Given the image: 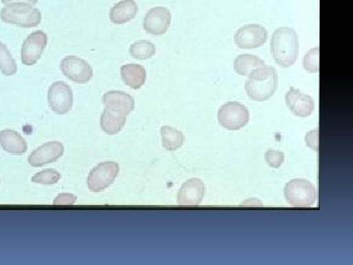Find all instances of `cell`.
<instances>
[{"instance_id":"cell-21","label":"cell","mask_w":353,"mask_h":265,"mask_svg":"<svg viewBox=\"0 0 353 265\" xmlns=\"http://www.w3.org/2000/svg\"><path fill=\"white\" fill-rule=\"evenodd\" d=\"M162 145L165 150H176L183 146L185 138L182 132L175 128L163 126L161 128Z\"/></svg>"},{"instance_id":"cell-5","label":"cell","mask_w":353,"mask_h":265,"mask_svg":"<svg viewBox=\"0 0 353 265\" xmlns=\"http://www.w3.org/2000/svg\"><path fill=\"white\" fill-rule=\"evenodd\" d=\"M218 121L225 129L238 131L248 125L250 111L240 102H227L218 111Z\"/></svg>"},{"instance_id":"cell-22","label":"cell","mask_w":353,"mask_h":265,"mask_svg":"<svg viewBox=\"0 0 353 265\" xmlns=\"http://www.w3.org/2000/svg\"><path fill=\"white\" fill-rule=\"evenodd\" d=\"M157 52L154 44L148 41H139L130 48V55L139 60L150 59Z\"/></svg>"},{"instance_id":"cell-6","label":"cell","mask_w":353,"mask_h":265,"mask_svg":"<svg viewBox=\"0 0 353 265\" xmlns=\"http://www.w3.org/2000/svg\"><path fill=\"white\" fill-rule=\"evenodd\" d=\"M119 173V165L116 162L106 161L99 164L88 177V189L94 193L101 192L112 185Z\"/></svg>"},{"instance_id":"cell-29","label":"cell","mask_w":353,"mask_h":265,"mask_svg":"<svg viewBox=\"0 0 353 265\" xmlns=\"http://www.w3.org/2000/svg\"><path fill=\"white\" fill-rule=\"evenodd\" d=\"M39 0H1L3 4H11V3H29L34 6V4L38 3Z\"/></svg>"},{"instance_id":"cell-7","label":"cell","mask_w":353,"mask_h":265,"mask_svg":"<svg viewBox=\"0 0 353 265\" xmlns=\"http://www.w3.org/2000/svg\"><path fill=\"white\" fill-rule=\"evenodd\" d=\"M48 104L53 112L64 115L73 106V92L66 83L58 81L53 83L48 90Z\"/></svg>"},{"instance_id":"cell-2","label":"cell","mask_w":353,"mask_h":265,"mask_svg":"<svg viewBox=\"0 0 353 265\" xmlns=\"http://www.w3.org/2000/svg\"><path fill=\"white\" fill-rule=\"evenodd\" d=\"M278 88V74L272 66L253 70L245 83L248 97L255 101H265L275 94Z\"/></svg>"},{"instance_id":"cell-4","label":"cell","mask_w":353,"mask_h":265,"mask_svg":"<svg viewBox=\"0 0 353 265\" xmlns=\"http://www.w3.org/2000/svg\"><path fill=\"white\" fill-rule=\"evenodd\" d=\"M284 195L290 206L297 208L313 206L317 201L315 186L304 179H294L285 184Z\"/></svg>"},{"instance_id":"cell-15","label":"cell","mask_w":353,"mask_h":265,"mask_svg":"<svg viewBox=\"0 0 353 265\" xmlns=\"http://www.w3.org/2000/svg\"><path fill=\"white\" fill-rule=\"evenodd\" d=\"M105 108L116 111L124 115H129L134 110V101L132 95L119 90H110L105 92L102 99Z\"/></svg>"},{"instance_id":"cell-16","label":"cell","mask_w":353,"mask_h":265,"mask_svg":"<svg viewBox=\"0 0 353 265\" xmlns=\"http://www.w3.org/2000/svg\"><path fill=\"white\" fill-rule=\"evenodd\" d=\"M138 14V4L134 0H121L110 9L109 18L116 25L126 24Z\"/></svg>"},{"instance_id":"cell-23","label":"cell","mask_w":353,"mask_h":265,"mask_svg":"<svg viewBox=\"0 0 353 265\" xmlns=\"http://www.w3.org/2000/svg\"><path fill=\"white\" fill-rule=\"evenodd\" d=\"M0 71L6 76L17 73V64L6 44L0 43Z\"/></svg>"},{"instance_id":"cell-24","label":"cell","mask_w":353,"mask_h":265,"mask_svg":"<svg viewBox=\"0 0 353 265\" xmlns=\"http://www.w3.org/2000/svg\"><path fill=\"white\" fill-rule=\"evenodd\" d=\"M319 48H312L303 58V68L309 73L319 72Z\"/></svg>"},{"instance_id":"cell-20","label":"cell","mask_w":353,"mask_h":265,"mask_svg":"<svg viewBox=\"0 0 353 265\" xmlns=\"http://www.w3.org/2000/svg\"><path fill=\"white\" fill-rule=\"evenodd\" d=\"M265 62L259 57L252 55H241L234 62V71L241 76H248L253 70L263 67Z\"/></svg>"},{"instance_id":"cell-27","label":"cell","mask_w":353,"mask_h":265,"mask_svg":"<svg viewBox=\"0 0 353 265\" xmlns=\"http://www.w3.org/2000/svg\"><path fill=\"white\" fill-rule=\"evenodd\" d=\"M306 145L309 146L312 150L318 152V146H319V131L318 129L312 130L306 135L305 137Z\"/></svg>"},{"instance_id":"cell-3","label":"cell","mask_w":353,"mask_h":265,"mask_svg":"<svg viewBox=\"0 0 353 265\" xmlns=\"http://www.w3.org/2000/svg\"><path fill=\"white\" fill-rule=\"evenodd\" d=\"M0 18L7 24L30 29L41 24V13L29 3H11L2 8Z\"/></svg>"},{"instance_id":"cell-26","label":"cell","mask_w":353,"mask_h":265,"mask_svg":"<svg viewBox=\"0 0 353 265\" xmlns=\"http://www.w3.org/2000/svg\"><path fill=\"white\" fill-rule=\"evenodd\" d=\"M265 160L272 168H279L284 164L285 155L280 150H269L265 153Z\"/></svg>"},{"instance_id":"cell-19","label":"cell","mask_w":353,"mask_h":265,"mask_svg":"<svg viewBox=\"0 0 353 265\" xmlns=\"http://www.w3.org/2000/svg\"><path fill=\"white\" fill-rule=\"evenodd\" d=\"M127 116L110 109H104L101 115V126L106 134H118L126 124Z\"/></svg>"},{"instance_id":"cell-13","label":"cell","mask_w":353,"mask_h":265,"mask_svg":"<svg viewBox=\"0 0 353 265\" xmlns=\"http://www.w3.org/2000/svg\"><path fill=\"white\" fill-rule=\"evenodd\" d=\"M64 146L60 141L44 144L30 155L29 164L34 167L52 164L63 155Z\"/></svg>"},{"instance_id":"cell-18","label":"cell","mask_w":353,"mask_h":265,"mask_svg":"<svg viewBox=\"0 0 353 265\" xmlns=\"http://www.w3.org/2000/svg\"><path fill=\"white\" fill-rule=\"evenodd\" d=\"M121 77L128 87L139 90L146 81L145 68L139 64H126L121 67Z\"/></svg>"},{"instance_id":"cell-28","label":"cell","mask_w":353,"mask_h":265,"mask_svg":"<svg viewBox=\"0 0 353 265\" xmlns=\"http://www.w3.org/2000/svg\"><path fill=\"white\" fill-rule=\"evenodd\" d=\"M77 201V197L72 194H60L58 195L57 199L54 201V204L57 206H69V204H74Z\"/></svg>"},{"instance_id":"cell-17","label":"cell","mask_w":353,"mask_h":265,"mask_svg":"<svg viewBox=\"0 0 353 265\" xmlns=\"http://www.w3.org/2000/svg\"><path fill=\"white\" fill-rule=\"evenodd\" d=\"M0 146L4 152L12 155H23L28 150L27 141L19 132L13 130H4L0 132Z\"/></svg>"},{"instance_id":"cell-1","label":"cell","mask_w":353,"mask_h":265,"mask_svg":"<svg viewBox=\"0 0 353 265\" xmlns=\"http://www.w3.org/2000/svg\"><path fill=\"white\" fill-rule=\"evenodd\" d=\"M299 50V37L294 29L282 27L274 32L271 39V52L276 63L289 68L296 63Z\"/></svg>"},{"instance_id":"cell-10","label":"cell","mask_w":353,"mask_h":265,"mask_svg":"<svg viewBox=\"0 0 353 265\" xmlns=\"http://www.w3.org/2000/svg\"><path fill=\"white\" fill-rule=\"evenodd\" d=\"M60 69L73 82L85 84L92 78V66L85 60L77 57H67L60 63Z\"/></svg>"},{"instance_id":"cell-11","label":"cell","mask_w":353,"mask_h":265,"mask_svg":"<svg viewBox=\"0 0 353 265\" xmlns=\"http://www.w3.org/2000/svg\"><path fill=\"white\" fill-rule=\"evenodd\" d=\"M172 15L165 7H154L146 13L143 20V28L148 34L161 36L170 27Z\"/></svg>"},{"instance_id":"cell-25","label":"cell","mask_w":353,"mask_h":265,"mask_svg":"<svg viewBox=\"0 0 353 265\" xmlns=\"http://www.w3.org/2000/svg\"><path fill=\"white\" fill-rule=\"evenodd\" d=\"M59 179V172L54 169H46V170L37 173L32 177V181L34 183L43 184V185H53V184H57Z\"/></svg>"},{"instance_id":"cell-9","label":"cell","mask_w":353,"mask_h":265,"mask_svg":"<svg viewBox=\"0 0 353 265\" xmlns=\"http://www.w3.org/2000/svg\"><path fill=\"white\" fill-rule=\"evenodd\" d=\"M268 32L262 26L246 25L238 30L234 35V43L241 50H252L260 48L266 43Z\"/></svg>"},{"instance_id":"cell-14","label":"cell","mask_w":353,"mask_h":265,"mask_svg":"<svg viewBox=\"0 0 353 265\" xmlns=\"http://www.w3.org/2000/svg\"><path fill=\"white\" fill-rule=\"evenodd\" d=\"M205 185L201 179L192 178L183 183L178 193L180 206H199L203 201Z\"/></svg>"},{"instance_id":"cell-8","label":"cell","mask_w":353,"mask_h":265,"mask_svg":"<svg viewBox=\"0 0 353 265\" xmlns=\"http://www.w3.org/2000/svg\"><path fill=\"white\" fill-rule=\"evenodd\" d=\"M48 35L43 31H36L28 36L23 43L21 50V60L23 64L32 66L41 59L46 46H48Z\"/></svg>"},{"instance_id":"cell-12","label":"cell","mask_w":353,"mask_h":265,"mask_svg":"<svg viewBox=\"0 0 353 265\" xmlns=\"http://www.w3.org/2000/svg\"><path fill=\"white\" fill-rule=\"evenodd\" d=\"M285 104L294 115L301 118L310 116L315 108L314 101L310 95H304L294 88H290L285 94Z\"/></svg>"}]
</instances>
